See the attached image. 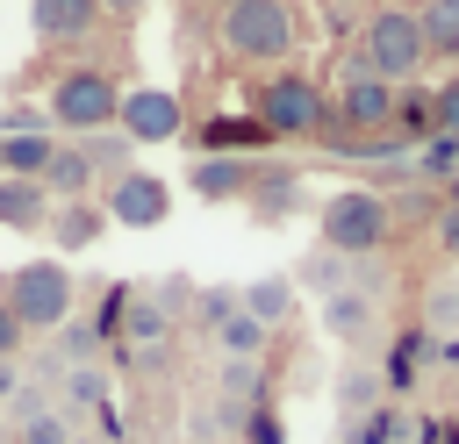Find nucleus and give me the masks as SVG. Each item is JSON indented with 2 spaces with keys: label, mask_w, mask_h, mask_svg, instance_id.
Segmentation results:
<instances>
[{
  "label": "nucleus",
  "mask_w": 459,
  "mask_h": 444,
  "mask_svg": "<svg viewBox=\"0 0 459 444\" xmlns=\"http://www.w3.org/2000/svg\"><path fill=\"white\" fill-rule=\"evenodd\" d=\"M244 115H251V122H258L273 143H323V136L337 129L330 93H323L308 72H265V79L251 86Z\"/></svg>",
  "instance_id": "obj_1"
},
{
  "label": "nucleus",
  "mask_w": 459,
  "mask_h": 444,
  "mask_svg": "<svg viewBox=\"0 0 459 444\" xmlns=\"http://www.w3.org/2000/svg\"><path fill=\"white\" fill-rule=\"evenodd\" d=\"M351 72H373L387 86H409L423 72V29H416V7L409 0H373L359 14V36H351Z\"/></svg>",
  "instance_id": "obj_2"
},
{
  "label": "nucleus",
  "mask_w": 459,
  "mask_h": 444,
  "mask_svg": "<svg viewBox=\"0 0 459 444\" xmlns=\"http://www.w3.org/2000/svg\"><path fill=\"white\" fill-rule=\"evenodd\" d=\"M215 43H222L230 64H287L294 43H301L294 0H230L215 14Z\"/></svg>",
  "instance_id": "obj_3"
},
{
  "label": "nucleus",
  "mask_w": 459,
  "mask_h": 444,
  "mask_svg": "<svg viewBox=\"0 0 459 444\" xmlns=\"http://www.w3.org/2000/svg\"><path fill=\"white\" fill-rule=\"evenodd\" d=\"M316 243L337 251V258H380V251L394 243V208H387V193H373V186H337V193H323V208H316Z\"/></svg>",
  "instance_id": "obj_4"
},
{
  "label": "nucleus",
  "mask_w": 459,
  "mask_h": 444,
  "mask_svg": "<svg viewBox=\"0 0 459 444\" xmlns=\"http://www.w3.org/2000/svg\"><path fill=\"white\" fill-rule=\"evenodd\" d=\"M0 301L14 308V322H22L29 337H50V329L72 322L79 286H72V272H65L57 258H22V265L0 279Z\"/></svg>",
  "instance_id": "obj_5"
},
{
  "label": "nucleus",
  "mask_w": 459,
  "mask_h": 444,
  "mask_svg": "<svg viewBox=\"0 0 459 444\" xmlns=\"http://www.w3.org/2000/svg\"><path fill=\"white\" fill-rule=\"evenodd\" d=\"M115 107H122V79L108 64H65L43 115L57 136H93V129H115Z\"/></svg>",
  "instance_id": "obj_6"
},
{
  "label": "nucleus",
  "mask_w": 459,
  "mask_h": 444,
  "mask_svg": "<svg viewBox=\"0 0 459 444\" xmlns=\"http://www.w3.org/2000/svg\"><path fill=\"white\" fill-rule=\"evenodd\" d=\"M330 115H337L330 136H387L394 129V86L373 72H344L330 93Z\"/></svg>",
  "instance_id": "obj_7"
},
{
  "label": "nucleus",
  "mask_w": 459,
  "mask_h": 444,
  "mask_svg": "<svg viewBox=\"0 0 459 444\" xmlns=\"http://www.w3.org/2000/svg\"><path fill=\"white\" fill-rule=\"evenodd\" d=\"M100 208H108V222H115V229H158V222L172 215V179H158V172L129 165L122 179H108V186H100Z\"/></svg>",
  "instance_id": "obj_8"
},
{
  "label": "nucleus",
  "mask_w": 459,
  "mask_h": 444,
  "mask_svg": "<svg viewBox=\"0 0 459 444\" xmlns=\"http://www.w3.org/2000/svg\"><path fill=\"white\" fill-rule=\"evenodd\" d=\"M115 129H122L129 143H179L186 107H179V93H172V86H122Z\"/></svg>",
  "instance_id": "obj_9"
},
{
  "label": "nucleus",
  "mask_w": 459,
  "mask_h": 444,
  "mask_svg": "<svg viewBox=\"0 0 459 444\" xmlns=\"http://www.w3.org/2000/svg\"><path fill=\"white\" fill-rule=\"evenodd\" d=\"M186 158H265L273 136L251 122V115H208V122H186L179 129Z\"/></svg>",
  "instance_id": "obj_10"
},
{
  "label": "nucleus",
  "mask_w": 459,
  "mask_h": 444,
  "mask_svg": "<svg viewBox=\"0 0 459 444\" xmlns=\"http://www.w3.org/2000/svg\"><path fill=\"white\" fill-rule=\"evenodd\" d=\"M100 21H108V14H100V0H29V36H36V43H50V50L86 43Z\"/></svg>",
  "instance_id": "obj_11"
},
{
  "label": "nucleus",
  "mask_w": 459,
  "mask_h": 444,
  "mask_svg": "<svg viewBox=\"0 0 459 444\" xmlns=\"http://www.w3.org/2000/svg\"><path fill=\"white\" fill-rule=\"evenodd\" d=\"M316 322H323V337H337V344H373V329H380V301L373 294H359V286H337V294H323L316 301Z\"/></svg>",
  "instance_id": "obj_12"
},
{
  "label": "nucleus",
  "mask_w": 459,
  "mask_h": 444,
  "mask_svg": "<svg viewBox=\"0 0 459 444\" xmlns=\"http://www.w3.org/2000/svg\"><path fill=\"white\" fill-rule=\"evenodd\" d=\"M36 186H43L50 201H93V193H100V179H93V165H86V150H79L72 136H57V150H50V165L36 172Z\"/></svg>",
  "instance_id": "obj_13"
},
{
  "label": "nucleus",
  "mask_w": 459,
  "mask_h": 444,
  "mask_svg": "<svg viewBox=\"0 0 459 444\" xmlns=\"http://www.w3.org/2000/svg\"><path fill=\"white\" fill-rule=\"evenodd\" d=\"M50 193L36 186V179H14V172H0V229H14V236H43L50 229Z\"/></svg>",
  "instance_id": "obj_14"
},
{
  "label": "nucleus",
  "mask_w": 459,
  "mask_h": 444,
  "mask_svg": "<svg viewBox=\"0 0 459 444\" xmlns=\"http://www.w3.org/2000/svg\"><path fill=\"white\" fill-rule=\"evenodd\" d=\"M186 186L201 201H244L251 193V158H194L186 165Z\"/></svg>",
  "instance_id": "obj_15"
},
{
  "label": "nucleus",
  "mask_w": 459,
  "mask_h": 444,
  "mask_svg": "<svg viewBox=\"0 0 459 444\" xmlns=\"http://www.w3.org/2000/svg\"><path fill=\"white\" fill-rule=\"evenodd\" d=\"M43 236H57L65 251H93V243L108 236V208H100V201H57Z\"/></svg>",
  "instance_id": "obj_16"
},
{
  "label": "nucleus",
  "mask_w": 459,
  "mask_h": 444,
  "mask_svg": "<svg viewBox=\"0 0 459 444\" xmlns=\"http://www.w3.org/2000/svg\"><path fill=\"white\" fill-rule=\"evenodd\" d=\"M423 64H459V0H416Z\"/></svg>",
  "instance_id": "obj_17"
},
{
  "label": "nucleus",
  "mask_w": 459,
  "mask_h": 444,
  "mask_svg": "<svg viewBox=\"0 0 459 444\" xmlns=\"http://www.w3.org/2000/svg\"><path fill=\"white\" fill-rule=\"evenodd\" d=\"M237 308H244V315H258L265 329H280V322L294 315V279H280V272H273V279H251V286L237 294Z\"/></svg>",
  "instance_id": "obj_18"
},
{
  "label": "nucleus",
  "mask_w": 459,
  "mask_h": 444,
  "mask_svg": "<svg viewBox=\"0 0 459 444\" xmlns=\"http://www.w3.org/2000/svg\"><path fill=\"white\" fill-rule=\"evenodd\" d=\"M380 387H387L380 365H373V358H351V365L337 372V408H344V423L366 415V408H380Z\"/></svg>",
  "instance_id": "obj_19"
},
{
  "label": "nucleus",
  "mask_w": 459,
  "mask_h": 444,
  "mask_svg": "<svg viewBox=\"0 0 459 444\" xmlns=\"http://www.w3.org/2000/svg\"><path fill=\"white\" fill-rule=\"evenodd\" d=\"M72 143L86 150L93 179H122V172H129V150H136V143H129L122 129H93V136H72Z\"/></svg>",
  "instance_id": "obj_20"
},
{
  "label": "nucleus",
  "mask_w": 459,
  "mask_h": 444,
  "mask_svg": "<svg viewBox=\"0 0 459 444\" xmlns=\"http://www.w3.org/2000/svg\"><path fill=\"white\" fill-rule=\"evenodd\" d=\"M394 136L402 143H416V136H430V93L409 79V86H394Z\"/></svg>",
  "instance_id": "obj_21"
},
{
  "label": "nucleus",
  "mask_w": 459,
  "mask_h": 444,
  "mask_svg": "<svg viewBox=\"0 0 459 444\" xmlns=\"http://www.w3.org/2000/svg\"><path fill=\"white\" fill-rule=\"evenodd\" d=\"M265 337H273V329H265L258 315H244V308H237V315L215 329V344H222L230 358H265Z\"/></svg>",
  "instance_id": "obj_22"
},
{
  "label": "nucleus",
  "mask_w": 459,
  "mask_h": 444,
  "mask_svg": "<svg viewBox=\"0 0 459 444\" xmlns=\"http://www.w3.org/2000/svg\"><path fill=\"white\" fill-rule=\"evenodd\" d=\"M14 444H72V408H36V415H14Z\"/></svg>",
  "instance_id": "obj_23"
},
{
  "label": "nucleus",
  "mask_w": 459,
  "mask_h": 444,
  "mask_svg": "<svg viewBox=\"0 0 459 444\" xmlns=\"http://www.w3.org/2000/svg\"><path fill=\"white\" fill-rule=\"evenodd\" d=\"M294 279H301V286H316V301H323V294H337V286L351 279V258H337V251H308Z\"/></svg>",
  "instance_id": "obj_24"
},
{
  "label": "nucleus",
  "mask_w": 459,
  "mask_h": 444,
  "mask_svg": "<svg viewBox=\"0 0 459 444\" xmlns=\"http://www.w3.org/2000/svg\"><path fill=\"white\" fill-rule=\"evenodd\" d=\"M430 136H452L459 143V72L430 86Z\"/></svg>",
  "instance_id": "obj_25"
},
{
  "label": "nucleus",
  "mask_w": 459,
  "mask_h": 444,
  "mask_svg": "<svg viewBox=\"0 0 459 444\" xmlns=\"http://www.w3.org/2000/svg\"><path fill=\"white\" fill-rule=\"evenodd\" d=\"M416 172H423V179H452V172H459V143H452V136H430V143L416 150Z\"/></svg>",
  "instance_id": "obj_26"
},
{
  "label": "nucleus",
  "mask_w": 459,
  "mask_h": 444,
  "mask_svg": "<svg viewBox=\"0 0 459 444\" xmlns=\"http://www.w3.org/2000/svg\"><path fill=\"white\" fill-rule=\"evenodd\" d=\"M230 315H237V286H208V294H201V308H194V322H201V329H222Z\"/></svg>",
  "instance_id": "obj_27"
},
{
  "label": "nucleus",
  "mask_w": 459,
  "mask_h": 444,
  "mask_svg": "<svg viewBox=\"0 0 459 444\" xmlns=\"http://www.w3.org/2000/svg\"><path fill=\"white\" fill-rule=\"evenodd\" d=\"M22 344H29V329L14 322V308L0 301V358H22Z\"/></svg>",
  "instance_id": "obj_28"
},
{
  "label": "nucleus",
  "mask_w": 459,
  "mask_h": 444,
  "mask_svg": "<svg viewBox=\"0 0 459 444\" xmlns=\"http://www.w3.org/2000/svg\"><path fill=\"white\" fill-rule=\"evenodd\" d=\"M437 251L459 265V208H437Z\"/></svg>",
  "instance_id": "obj_29"
},
{
  "label": "nucleus",
  "mask_w": 459,
  "mask_h": 444,
  "mask_svg": "<svg viewBox=\"0 0 459 444\" xmlns=\"http://www.w3.org/2000/svg\"><path fill=\"white\" fill-rule=\"evenodd\" d=\"M100 14H108V21H143L151 0H100Z\"/></svg>",
  "instance_id": "obj_30"
},
{
  "label": "nucleus",
  "mask_w": 459,
  "mask_h": 444,
  "mask_svg": "<svg viewBox=\"0 0 459 444\" xmlns=\"http://www.w3.org/2000/svg\"><path fill=\"white\" fill-rule=\"evenodd\" d=\"M316 7H323V14H330V21H351V14H366V7H373V0H316Z\"/></svg>",
  "instance_id": "obj_31"
},
{
  "label": "nucleus",
  "mask_w": 459,
  "mask_h": 444,
  "mask_svg": "<svg viewBox=\"0 0 459 444\" xmlns=\"http://www.w3.org/2000/svg\"><path fill=\"white\" fill-rule=\"evenodd\" d=\"M0 394H22V358H0Z\"/></svg>",
  "instance_id": "obj_32"
},
{
  "label": "nucleus",
  "mask_w": 459,
  "mask_h": 444,
  "mask_svg": "<svg viewBox=\"0 0 459 444\" xmlns=\"http://www.w3.org/2000/svg\"><path fill=\"white\" fill-rule=\"evenodd\" d=\"M244 437H251V444H280V423H273V415H265V423H251V430H244Z\"/></svg>",
  "instance_id": "obj_33"
},
{
  "label": "nucleus",
  "mask_w": 459,
  "mask_h": 444,
  "mask_svg": "<svg viewBox=\"0 0 459 444\" xmlns=\"http://www.w3.org/2000/svg\"><path fill=\"white\" fill-rule=\"evenodd\" d=\"M445 208H459V172H452V179H445Z\"/></svg>",
  "instance_id": "obj_34"
},
{
  "label": "nucleus",
  "mask_w": 459,
  "mask_h": 444,
  "mask_svg": "<svg viewBox=\"0 0 459 444\" xmlns=\"http://www.w3.org/2000/svg\"><path fill=\"white\" fill-rule=\"evenodd\" d=\"M72 444H100V437H79V430H72Z\"/></svg>",
  "instance_id": "obj_35"
},
{
  "label": "nucleus",
  "mask_w": 459,
  "mask_h": 444,
  "mask_svg": "<svg viewBox=\"0 0 459 444\" xmlns=\"http://www.w3.org/2000/svg\"><path fill=\"white\" fill-rule=\"evenodd\" d=\"M215 7H230V0H215Z\"/></svg>",
  "instance_id": "obj_36"
}]
</instances>
